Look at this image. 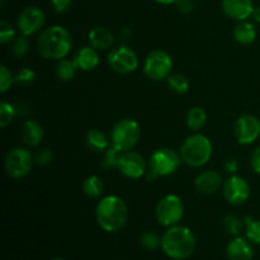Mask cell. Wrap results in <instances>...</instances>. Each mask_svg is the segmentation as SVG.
<instances>
[{
    "mask_svg": "<svg viewBox=\"0 0 260 260\" xmlns=\"http://www.w3.org/2000/svg\"><path fill=\"white\" fill-rule=\"evenodd\" d=\"M95 218L104 231L117 233L122 230L128 221V207L123 198L118 196H106L96 205Z\"/></svg>",
    "mask_w": 260,
    "mask_h": 260,
    "instance_id": "obj_1",
    "label": "cell"
},
{
    "mask_svg": "<svg viewBox=\"0 0 260 260\" xmlns=\"http://www.w3.org/2000/svg\"><path fill=\"white\" fill-rule=\"evenodd\" d=\"M73 46L70 32L62 25H51L41 32L37 48L41 56L47 60L60 61L69 55Z\"/></svg>",
    "mask_w": 260,
    "mask_h": 260,
    "instance_id": "obj_2",
    "label": "cell"
},
{
    "mask_svg": "<svg viewBox=\"0 0 260 260\" xmlns=\"http://www.w3.org/2000/svg\"><path fill=\"white\" fill-rule=\"evenodd\" d=\"M196 236L187 226L175 225L168 228L161 236V249L169 258L175 260L188 259L196 250Z\"/></svg>",
    "mask_w": 260,
    "mask_h": 260,
    "instance_id": "obj_3",
    "label": "cell"
},
{
    "mask_svg": "<svg viewBox=\"0 0 260 260\" xmlns=\"http://www.w3.org/2000/svg\"><path fill=\"white\" fill-rule=\"evenodd\" d=\"M179 152L183 162L192 168H202L212 157L213 146L207 136L193 134L184 140Z\"/></svg>",
    "mask_w": 260,
    "mask_h": 260,
    "instance_id": "obj_4",
    "label": "cell"
},
{
    "mask_svg": "<svg viewBox=\"0 0 260 260\" xmlns=\"http://www.w3.org/2000/svg\"><path fill=\"white\" fill-rule=\"evenodd\" d=\"M180 152L175 151L170 147H160L155 150L149 160V170L146 173V178L149 182H154L159 177H168L172 175L179 169L182 164Z\"/></svg>",
    "mask_w": 260,
    "mask_h": 260,
    "instance_id": "obj_5",
    "label": "cell"
},
{
    "mask_svg": "<svg viewBox=\"0 0 260 260\" xmlns=\"http://www.w3.org/2000/svg\"><path fill=\"white\" fill-rule=\"evenodd\" d=\"M141 139V127L135 119L124 118L117 122L111 132L112 146L121 151L132 150Z\"/></svg>",
    "mask_w": 260,
    "mask_h": 260,
    "instance_id": "obj_6",
    "label": "cell"
},
{
    "mask_svg": "<svg viewBox=\"0 0 260 260\" xmlns=\"http://www.w3.org/2000/svg\"><path fill=\"white\" fill-rule=\"evenodd\" d=\"M184 216L183 201L175 194H167L157 202L155 208V217L157 222L165 228L178 225Z\"/></svg>",
    "mask_w": 260,
    "mask_h": 260,
    "instance_id": "obj_7",
    "label": "cell"
},
{
    "mask_svg": "<svg viewBox=\"0 0 260 260\" xmlns=\"http://www.w3.org/2000/svg\"><path fill=\"white\" fill-rule=\"evenodd\" d=\"M35 156L25 147H14L7 154L4 160V169L13 179H22L29 174Z\"/></svg>",
    "mask_w": 260,
    "mask_h": 260,
    "instance_id": "obj_8",
    "label": "cell"
},
{
    "mask_svg": "<svg viewBox=\"0 0 260 260\" xmlns=\"http://www.w3.org/2000/svg\"><path fill=\"white\" fill-rule=\"evenodd\" d=\"M144 71L149 79L154 81L167 80L173 71V58L167 51L154 50L146 56Z\"/></svg>",
    "mask_w": 260,
    "mask_h": 260,
    "instance_id": "obj_9",
    "label": "cell"
},
{
    "mask_svg": "<svg viewBox=\"0 0 260 260\" xmlns=\"http://www.w3.org/2000/svg\"><path fill=\"white\" fill-rule=\"evenodd\" d=\"M107 60H108V65L111 66L112 70L122 74V75L134 73L139 68V57H137L136 52L128 46L124 45L111 50Z\"/></svg>",
    "mask_w": 260,
    "mask_h": 260,
    "instance_id": "obj_10",
    "label": "cell"
},
{
    "mask_svg": "<svg viewBox=\"0 0 260 260\" xmlns=\"http://www.w3.org/2000/svg\"><path fill=\"white\" fill-rule=\"evenodd\" d=\"M147 167L149 164L140 152L128 150V151H123L117 169L123 177L129 178V179H140L146 175Z\"/></svg>",
    "mask_w": 260,
    "mask_h": 260,
    "instance_id": "obj_11",
    "label": "cell"
},
{
    "mask_svg": "<svg viewBox=\"0 0 260 260\" xmlns=\"http://www.w3.org/2000/svg\"><path fill=\"white\" fill-rule=\"evenodd\" d=\"M222 193L225 200L233 206H241L250 197V185L239 175H231L222 185Z\"/></svg>",
    "mask_w": 260,
    "mask_h": 260,
    "instance_id": "obj_12",
    "label": "cell"
},
{
    "mask_svg": "<svg viewBox=\"0 0 260 260\" xmlns=\"http://www.w3.org/2000/svg\"><path fill=\"white\" fill-rule=\"evenodd\" d=\"M46 23V15L41 8L38 7H27L20 12L18 17V29L20 35L29 36L36 35L43 28Z\"/></svg>",
    "mask_w": 260,
    "mask_h": 260,
    "instance_id": "obj_13",
    "label": "cell"
},
{
    "mask_svg": "<svg viewBox=\"0 0 260 260\" xmlns=\"http://www.w3.org/2000/svg\"><path fill=\"white\" fill-rule=\"evenodd\" d=\"M260 136V121L253 114H243L236 121L235 137L240 145H250Z\"/></svg>",
    "mask_w": 260,
    "mask_h": 260,
    "instance_id": "obj_14",
    "label": "cell"
},
{
    "mask_svg": "<svg viewBox=\"0 0 260 260\" xmlns=\"http://www.w3.org/2000/svg\"><path fill=\"white\" fill-rule=\"evenodd\" d=\"M221 7L229 18L238 22L251 17L254 10L253 0H221Z\"/></svg>",
    "mask_w": 260,
    "mask_h": 260,
    "instance_id": "obj_15",
    "label": "cell"
},
{
    "mask_svg": "<svg viewBox=\"0 0 260 260\" xmlns=\"http://www.w3.org/2000/svg\"><path fill=\"white\" fill-rule=\"evenodd\" d=\"M223 185L222 177L215 170L202 172L194 180V187L202 194H213Z\"/></svg>",
    "mask_w": 260,
    "mask_h": 260,
    "instance_id": "obj_16",
    "label": "cell"
},
{
    "mask_svg": "<svg viewBox=\"0 0 260 260\" xmlns=\"http://www.w3.org/2000/svg\"><path fill=\"white\" fill-rule=\"evenodd\" d=\"M229 260H253L254 250L246 239L235 236L226 248Z\"/></svg>",
    "mask_w": 260,
    "mask_h": 260,
    "instance_id": "obj_17",
    "label": "cell"
},
{
    "mask_svg": "<svg viewBox=\"0 0 260 260\" xmlns=\"http://www.w3.org/2000/svg\"><path fill=\"white\" fill-rule=\"evenodd\" d=\"M73 60L76 68L83 71H91L99 65V55L95 48L91 46L79 48Z\"/></svg>",
    "mask_w": 260,
    "mask_h": 260,
    "instance_id": "obj_18",
    "label": "cell"
},
{
    "mask_svg": "<svg viewBox=\"0 0 260 260\" xmlns=\"http://www.w3.org/2000/svg\"><path fill=\"white\" fill-rule=\"evenodd\" d=\"M22 141L29 147L40 146L43 139V128L37 121L28 119L23 123L22 131H20Z\"/></svg>",
    "mask_w": 260,
    "mask_h": 260,
    "instance_id": "obj_19",
    "label": "cell"
},
{
    "mask_svg": "<svg viewBox=\"0 0 260 260\" xmlns=\"http://www.w3.org/2000/svg\"><path fill=\"white\" fill-rule=\"evenodd\" d=\"M89 43L95 50H109L114 43V35L106 27H95L89 32Z\"/></svg>",
    "mask_w": 260,
    "mask_h": 260,
    "instance_id": "obj_20",
    "label": "cell"
},
{
    "mask_svg": "<svg viewBox=\"0 0 260 260\" xmlns=\"http://www.w3.org/2000/svg\"><path fill=\"white\" fill-rule=\"evenodd\" d=\"M234 38L240 45H250L256 38V29L253 23L248 20H241L234 28Z\"/></svg>",
    "mask_w": 260,
    "mask_h": 260,
    "instance_id": "obj_21",
    "label": "cell"
},
{
    "mask_svg": "<svg viewBox=\"0 0 260 260\" xmlns=\"http://www.w3.org/2000/svg\"><path fill=\"white\" fill-rule=\"evenodd\" d=\"M86 146L94 152H106L109 149V140L99 129H90L85 137Z\"/></svg>",
    "mask_w": 260,
    "mask_h": 260,
    "instance_id": "obj_22",
    "label": "cell"
},
{
    "mask_svg": "<svg viewBox=\"0 0 260 260\" xmlns=\"http://www.w3.org/2000/svg\"><path fill=\"white\" fill-rule=\"evenodd\" d=\"M207 122V113L202 107H192L187 114V126L192 131H200Z\"/></svg>",
    "mask_w": 260,
    "mask_h": 260,
    "instance_id": "obj_23",
    "label": "cell"
},
{
    "mask_svg": "<svg viewBox=\"0 0 260 260\" xmlns=\"http://www.w3.org/2000/svg\"><path fill=\"white\" fill-rule=\"evenodd\" d=\"M83 192L90 198H99L104 192V183L98 175H90L83 183Z\"/></svg>",
    "mask_w": 260,
    "mask_h": 260,
    "instance_id": "obj_24",
    "label": "cell"
},
{
    "mask_svg": "<svg viewBox=\"0 0 260 260\" xmlns=\"http://www.w3.org/2000/svg\"><path fill=\"white\" fill-rule=\"evenodd\" d=\"M78 68H76L74 60H62L57 61V65H56V76L57 79H60L61 81H70L75 78V74Z\"/></svg>",
    "mask_w": 260,
    "mask_h": 260,
    "instance_id": "obj_25",
    "label": "cell"
},
{
    "mask_svg": "<svg viewBox=\"0 0 260 260\" xmlns=\"http://www.w3.org/2000/svg\"><path fill=\"white\" fill-rule=\"evenodd\" d=\"M167 81L170 90L174 91L175 94H185L189 90V80H188L187 76L183 75V74H172V75L167 79Z\"/></svg>",
    "mask_w": 260,
    "mask_h": 260,
    "instance_id": "obj_26",
    "label": "cell"
},
{
    "mask_svg": "<svg viewBox=\"0 0 260 260\" xmlns=\"http://www.w3.org/2000/svg\"><path fill=\"white\" fill-rule=\"evenodd\" d=\"M244 221H245V234L248 240L254 244H260V220L246 216Z\"/></svg>",
    "mask_w": 260,
    "mask_h": 260,
    "instance_id": "obj_27",
    "label": "cell"
},
{
    "mask_svg": "<svg viewBox=\"0 0 260 260\" xmlns=\"http://www.w3.org/2000/svg\"><path fill=\"white\" fill-rule=\"evenodd\" d=\"M244 223H245V221H243L236 215H228L223 218V228L228 231V234L233 235L234 238L239 236V234L243 230Z\"/></svg>",
    "mask_w": 260,
    "mask_h": 260,
    "instance_id": "obj_28",
    "label": "cell"
},
{
    "mask_svg": "<svg viewBox=\"0 0 260 260\" xmlns=\"http://www.w3.org/2000/svg\"><path fill=\"white\" fill-rule=\"evenodd\" d=\"M15 116H17L15 106L3 101L2 103H0V127H2V128H5V127L9 126Z\"/></svg>",
    "mask_w": 260,
    "mask_h": 260,
    "instance_id": "obj_29",
    "label": "cell"
},
{
    "mask_svg": "<svg viewBox=\"0 0 260 260\" xmlns=\"http://www.w3.org/2000/svg\"><path fill=\"white\" fill-rule=\"evenodd\" d=\"M12 52L18 58H22L28 55V52H29V41H28L27 36L20 35L14 38L12 45Z\"/></svg>",
    "mask_w": 260,
    "mask_h": 260,
    "instance_id": "obj_30",
    "label": "cell"
},
{
    "mask_svg": "<svg viewBox=\"0 0 260 260\" xmlns=\"http://www.w3.org/2000/svg\"><path fill=\"white\" fill-rule=\"evenodd\" d=\"M140 244L146 250H156L159 246H161V238H159V235L154 231H146L140 238Z\"/></svg>",
    "mask_w": 260,
    "mask_h": 260,
    "instance_id": "obj_31",
    "label": "cell"
},
{
    "mask_svg": "<svg viewBox=\"0 0 260 260\" xmlns=\"http://www.w3.org/2000/svg\"><path fill=\"white\" fill-rule=\"evenodd\" d=\"M122 154L123 151L118 150L117 147L111 146L104 154V160H103V167L107 169H111V168H117L118 167V162L121 160Z\"/></svg>",
    "mask_w": 260,
    "mask_h": 260,
    "instance_id": "obj_32",
    "label": "cell"
},
{
    "mask_svg": "<svg viewBox=\"0 0 260 260\" xmlns=\"http://www.w3.org/2000/svg\"><path fill=\"white\" fill-rule=\"evenodd\" d=\"M36 73L30 68H23L14 75V83L19 86H28L35 81Z\"/></svg>",
    "mask_w": 260,
    "mask_h": 260,
    "instance_id": "obj_33",
    "label": "cell"
},
{
    "mask_svg": "<svg viewBox=\"0 0 260 260\" xmlns=\"http://www.w3.org/2000/svg\"><path fill=\"white\" fill-rule=\"evenodd\" d=\"M13 83H14V75L12 74V71L5 65L0 66V91L3 94L7 93L12 88Z\"/></svg>",
    "mask_w": 260,
    "mask_h": 260,
    "instance_id": "obj_34",
    "label": "cell"
},
{
    "mask_svg": "<svg viewBox=\"0 0 260 260\" xmlns=\"http://www.w3.org/2000/svg\"><path fill=\"white\" fill-rule=\"evenodd\" d=\"M15 37L17 36H15L14 27L7 20H2L0 22V42L3 45H7V43L13 42Z\"/></svg>",
    "mask_w": 260,
    "mask_h": 260,
    "instance_id": "obj_35",
    "label": "cell"
},
{
    "mask_svg": "<svg viewBox=\"0 0 260 260\" xmlns=\"http://www.w3.org/2000/svg\"><path fill=\"white\" fill-rule=\"evenodd\" d=\"M35 162L38 165H47L52 161L53 154L50 149L47 147H43V149H40L35 155Z\"/></svg>",
    "mask_w": 260,
    "mask_h": 260,
    "instance_id": "obj_36",
    "label": "cell"
},
{
    "mask_svg": "<svg viewBox=\"0 0 260 260\" xmlns=\"http://www.w3.org/2000/svg\"><path fill=\"white\" fill-rule=\"evenodd\" d=\"M51 4H52L53 10L61 14V13H65L70 9L73 0H51Z\"/></svg>",
    "mask_w": 260,
    "mask_h": 260,
    "instance_id": "obj_37",
    "label": "cell"
},
{
    "mask_svg": "<svg viewBox=\"0 0 260 260\" xmlns=\"http://www.w3.org/2000/svg\"><path fill=\"white\" fill-rule=\"evenodd\" d=\"M250 167L256 174H260V146L256 147L250 156Z\"/></svg>",
    "mask_w": 260,
    "mask_h": 260,
    "instance_id": "obj_38",
    "label": "cell"
},
{
    "mask_svg": "<svg viewBox=\"0 0 260 260\" xmlns=\"http://www.w3.org/2000/svg\"><path fill=\"white\" fill-rule=\"evenodd\" d=\"M175 4H177L178 9L182 13H190L194 9V3H193V0H178Z\"/></svg>",
    "mask_w": 260,
    "mask_h": 260,
    "instance_id": "obj_39",
    "label": "cell"
},
{
    "mask_svg": "<svg viewBox=\"0 0 260 260\" xmlns=\"http://www.w3.org/2000/svg\"><path fill=\"white\" fill-rule=\"evenodd\" d=\"M251 18H253L254 22L260 23V7L254 8L253 13H251Z\"/></svg>",
    "mask_w": 260,
    "mask_h": 260,
    "instance_id": "obj_40",
    "label": "cell"
},
{
    "mask_svg": "<svg viewBox=\"0 0 260 260\" xmlns=\"http://www.w3.org/2000/svg\"><path fill=\"white\" fill-rule=\"evenodd\" d=\"M226 169H228V172H235V170L238 169V162H236L235 160H230V161H228V164H226Z\"/></svg>",
    "mask_w": 260,
    "mask_h": 260,
    "instance_id": "obj_41",
    "label": "cell"
},
{
    "mask_svg": "<svg viewBox=\"0 0 260 260\" xmlns=\"http://www.w3.org/2000/svg\"><path fill=\"white\" fill-rule=\"evenodd\" d=\"M155 2L159 3V4H162V5H172V4H175L178 0H155Z\"/></svg>",
    "mask_w": 260,
    "mask_h": 260,
    "instance_id": "obj_42",
    "label": "cell"
},
{
    "mask_svg": "<svg viewBox=\"0 0 260 260\" xmlns=\"http://www.w3.org/2000/svg\"><path fill=\"white\" fill-rule=\"evenodd\" d=\"M51 260H65V259H62V258H53V259H51Z\"/></svg>",
    "mask_w": 260,
    "mask_h": 260,
    "instance_id": "obj_43",
    "label": "cell"
}]
</instances>
